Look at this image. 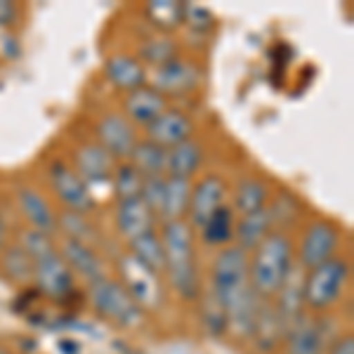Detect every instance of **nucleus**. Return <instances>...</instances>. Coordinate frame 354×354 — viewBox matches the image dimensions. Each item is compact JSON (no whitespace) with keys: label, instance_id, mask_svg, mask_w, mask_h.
I'll list each match as a JSON object with an SVG mask.
<instances>
[{"label":"nucleus","instance_id":"obj_1","mask_svg":"<svg viewBox=\"0 0 354 354\" xmlns=\"http://www.w3.org/2000/svg\"><path fill=\"white\" fill-rule=\"evenodd\" d=\"M163 250H165V270L170 272V281L177 293L187 300L198 295V277L194 265V248H192V232L182 220L165 222L163 227Z\"/></svg>","mask_w":354,"mask_h":354},{"label":"nucleus","instance_id":"obj_2","mask_svg":"<svg viewBox=\"0 0 354 354\" xmlns=\"http://www.w3.org/2000/svg\"><path fill=\"white\" fill-rule=\"evenodd\" d=\"M255 250L258 253H255V260L250 265V274H253V286L250 288L258 295H277L290 270H293V265H290V241L283 234H270Z\"/></svg>","mask_w":354,"mask_h":354},{"label":"nucleus","instance_id":"obj_3","mask_svg":"<svg viewBox=\"0 0 354 354\" xmlns=\"http://www.w3.org/2000/svg\"><path fill=\"white\" fill-rule=\"evenodd\" d=\"M213 288L215 298L222 307H230L234 300L248 290V255L241 248H225L213 267Z\"/></svg>","mask_w":354,"mask_h":354},{"label":"nucleus","instance_id":"obj_4","mask_svg":"<svg viewBox=\"0 0 354 354\" xmlns=\"http://www.w3.org/2000/svg\"><path fill=\"white\" fill-rule=\"evenodd\" d=\"M350 267L342 260H328L305 277V302L314 310H326L342 295Z\"/></svg>","mask_w":354,"mask_h":354},{"label":"nucleus","instance_id":"obj_5","mask_svg":"<svg viewBox=\"0 0 354 354\" xmlns=\"http://www.w3.org/2000/svg\"><path fill=\"white\" fill-rule=\"evenodd\" d=\"M90 300L102 317L111 319L118 326H135L140 322V307L121 283L100 279L90 288Z\"/></svg>","mask_w":354,"mask_h":354},{"label":"nucleus","instance_id":"obj_6","mask_svg":"<svg viewBox=\"0 0 354 354\" xmlns=\"http://www.w3.org/2000/svg\"><path fill=\"white\" fill-rule=\"evenodd\" d=\"M338 241H340V236L333 225H328V222H314L300 245L302 270H314V267L333 260Z\"/></svg>","mask_w":354,"mask_h":354},{"label":"nucleus","instance_id":"obj_7","mask_svg":"<svg viewBox=\"0 0 354 354\" xmlns=\"http://www.w3.org/2000/svg\"><path fill=\"white\" fill-rule=\"evenodd\" d=\"M121 272L128 283V293L133 295L137 305L153 307L161 300V288H158V277L149 267H145L135 255H123L121 258Z\"/></svg>","mask_w":354,"mask_h":354},{"label":"nucleus","instance_id":"obj_8","mask_svg":"<svg viewBox=\"0 0 354 354\" xmlns=\"http://www.w3.org/2000/svg\"><path fill=\"white\" fill-rule=\"evenodd\" d=\"M33 277L38 281V288L50 298H66L73 290V274L71 267L57 253L33 262Z\"/></svg>","mask_w":354,"mask_h":354},{"label":"nucleus","instance_id":"obj_9","mask_svg":"<svg viewBox=\"0 0 354 354\" xmlns=\"http://www.w3.org/2000/svg\"><path fill=\"white\" fill-rule=\"evenodd\" d=\"M100 140L102 147L111 153V156L125 158L130 156L137 145V137H135V128L133 123L128 121L125 116H118V113H109V116L102 118L100 123Z\"/></svg>","mask_w":354,"mask_h":354},{"label":"nucleus","instance_id":"obj_10","mask_svg":"<svg viewBox=\"0 0 354 354\" xmlns=\"http://www.w3.org/2000/svg\"><path fill=\"white\" fill-rule=\"evenodd\" d=\"M53 185L62 201L71 205L76 213H85V210H90L95 205V198L90 194L88 185L73 170H68L64 163L53 165Z\"/></svg>","mask_w":354,"mask_h":354},{"label":"nucleus","instance_id":"obj_11","mask_svg":"<svg viewBox=\"0 0 354 354\" xmlns=\"http://www.w3.org/2000/svg\"><path fill=\"white\" fill-rule=\"evenodd\" d=\"M222 198H225V182H222L220 177L210 175L198 182V185L194 187L192 198H189V213H192L194 225L203 227L210 215L222 205Z\"/></svg>","mask_w":354,"mask_h":354},{"label":"nucleus","instance_id":"obj_12","mask_svg":"<svg viewBox=\"0 0 354 354\" xmlns=\"http://www.w3.org/2000/svg\"><path fill=\"white\" fill-rule=\"evenodd\" d=\"M147 128H149L147 130V133H149V142L161 147V149H165V147L173 149V147L189 140V135H192V123L187 121L180 111H163L161 116L147 125Z\"/></svg>","mask_w":354,"mask_h":354},{"label":"nucleus","instance_id":"obj_13","mask_svg":"<svg viewBox=\"0 0 354 354\" xmlns=\"http://www.w3.org/2000/svg\"><path fill=\"white\" fill-rule=\"evenodd\" d=\"M116 222L118 230L125 239L135 241V239L145 236V234H151L153 230V213L147 208V203L137 198H128V201L118 203V213H116Z\"/></svg>","mask_w":354,"mask_h":354},{"label":"nucleus","instance_id":"obj_14","mask_svg":"<svg viewBox=\"0 0 354 354\" xmlns=\"http://www.w3.org/2000/svg\"><path fill=\"white\" fill-rule=\"evenodd\" d=\"M302 307H305V270L293 267L290 274L279 288V307L277 314L283 324H293L300 317Z\"/></svg>","mask_w":354,"mask_h":354},{"label":"nucleus","instance_id":"obj_15","mask_svg":"<svg viewBox=\"0 0 354 354\" xmlns=\"http://www.w3.org/2000/svg\"><path fill=\"white\" fill-rule=\"evenodd\" d=\"M78 177L83 182H104L113 175V156L104 147L88 145L78 151Z\"/></svg>","mask_w":354,"mask_h":354},{"label":"nucleus","instance_id":"obj_16","mask_svg":"<svg viewBox=\"0 0 354 354\" xmlns=\"http://www.w3.org/2000/svg\"><path fill=\"white\" fill-rule=\"evenodd\" d=\"M198 83V68L189 62L173 59L165 66H158L156 71V88L165 93H185Z\"/></svg>","mask_w":354,"mask_h":354},{"label":"nucleus","instance_id":"obj_17","mask_svg":"<svg viewBox=\"0 0 354 354\" xmlns=\"http://www.w3.org/2000/svg\"><path fill=\"white\" fill-rule=\"evenodd\" d=\"M125 109H128L130 118H133L135 123L149 125L165 111V100L158 90L137 88L128 95V100H125Z\"/></svg>","mask_w":354,"mask_h":354},{"label":"nucleus","instance_id":"obj_18","mask_svg":"<svg viewBox=\"0 0 354 354\" xmlns=\"http://www.w3.org/2000/svg\"><path fill=\"white\" fill-rule=\"evenodd\" d=\"M64 255H66L64 260L66 265H71L76 272H81V277H85L88 281L95 283L100 279H104V265H102V260L97 258V253L88 243L68 239L64 245Z\"/></svg>","mask_w":354,"mask_h":354},{"label":"nucleus","instance_id":"obj_19","mask_svg":"<svg viewBox=\"0 0 354 354\" xmlns=\"http://www.w3.org/2000/svg\"><path fill=\"white\" fill-rule=\"evenodd\" d=\"M201 147L196 142L187 140L173 147L170 151H165V173L170 177H180V180H189V175L201 165Z\"/></svg>","mask_w":354,"mask_h":354},{"label":"nucleus","instance_id":"obj_20","mask_svg":"<svg viewBox=\"0 0 354 354\" xmlns=\"http://www.w3.org/2000/svg\"><path fill=\"white\" fill-rule=\"evenodd\" d=\"M17 201H19L21 213L31 220V225L36 227L38 232L48 234L50 230H55L53 210H50L48 201H45L36 189H31V187H21V189L17 192Z\"/></svg>","mask_w":354,"mask_h":354},{"label":"nucleus","instance_id":"obj_21","mask_svg":"<svg viewBox=\"0 0 354 354\" xmlns=\"http://www.w3.org/2000/svg\"><path fill=\"white\" fill-rule=\"evenodd\" d=\"M106 76H109V81L113 85L130 90V93L137 88H145V68L133 57H125V55L111 57L109 64H106Z\"/></svg>","mask_w":354,"mask_h":354},{"label":"nucleus","instance_id":"obj_22","mask_svg":"<svg viewBox=\"0 0 354 354\" xmlns=\"http://www.w3.org/2000/svg\"><path fill=\"white\" fill-rule=\"evenodd\" d=\"M270 225H272V218H270V210L262 208L258 213H250V215H243V220L239 222V248L241 250H253L270 236Z\"/></svg>","mask_w":354,"mask_h":354},{"label":"nucleus","instance_id":"obj_23","mask_svg":"<svg viewBox=\"0 0 354 354\" xmlns=\"http://www.w3.org/2000/svg\"><path fill=\"white\" fill-rule=\"evenodd\" d=\"M189 198H192L189 180L168 177L165 180V198H163V213H161L165 222L180 220L189 210Z\"/></svg>","mask_w":354,"mask_h":354},{"label":"nucleus","instance_id":"obj_24","mask_svg":"<svg viewBox=\"0 0 354 354\" xmlns=\"http://www.w3.org/2000/svg\"><path fill=\"white\" fill-rule=\"evenodd\" d=\"M322 328L317 322L290 324L288 335V354H319L322 350Z\"/></svg>","mask_w":354,"mask_h":354},{"label":"nucleus","instance_id":"obj_25","mask_svg":"<svg viewBox=\"0 0 354 354\" xmlns=\"http://www.w3.org/2000/svg\"><path fill=\"white\" fill-rule=\"evenodd\" d=\"M133 165L142 177H163L165 173V149L153 142H137L133 149Z\"/></svg>","mask_w":354,"mask_h":354},{"label":"nucleus","instance_id":"obj_26","mask_svg":"<svg viewBox=\"0 0 354 354\" xmlns=\"http://www.w3.org/2000/svg\"><path fill=\"white\" fill-rule=\"evenodd\" d=\"M133 243V255L142 262L145 267H149L153 274L165 270V250L161 239H156V234H145V236L135 239Z\"/></svg>","mask_w":354,"mask_h":354},{"label":"nucleus","instance_id":"obj_27","mask_svg":"<svg viewBox=\"0 0 354 354\" xmlns=\"http://www.w3.org/2000/svg\"><path fill=\"white\" fill-rule=\"evenodd\" d=\"M267 194H270V189H267V185L262 180H258V177L243 180L236 192V208L241 210L243 215L258 213V210L265 208Z\"/></svg>","mask_w":354,"mask_h":354},{"label":"nucleus","instance_id":"obj_28","mask_svg":"<svg viewBox=\"0 0 354 354\" xmlns=\"http://www.w3.org/2000/svg\"><path fill=\"white\" fill-rule=\"evenodd\" d=\"M201 230H203V239L210 245L227 243L234 234V213L230 208H225V205H220V208L210 215L208 222H205Z\"/></svg>","mask_w":354,"mask_h":354},{"label":"nucleus","instance_id":"obj_29","mask_svg":"<svg viewBox=\"0 0 354 354\" xmlns=\"http://www.w3.org/2000/svg\"><path fill=\"white\" fill-rule=\"evenodd\" d=\"M142 185H145V177L140 175V170H137L135 165H121V168L116 170V194L121 201L140 196Z\"/></svg>","mask_w":354,"mask_h":354},{"label":"nucleus","instance_id":"obj_30","mask_svg":"<svg viewBox=\"0 0 354 354\" xmlns=\"http://www.w3.org/2000/svg\"><path fill=\"white\" fill-rule=\"evenodd\" d=\"M149 15L153 17L158 26L163 28H173L182 21L185 17V5L180 3H170V0H158V3L149 5Z\"/></svg>","mask_w":354,"mask_h":354},{"label":"nucleus","instance_id":"obj_31","mask_svg":"<svg viewBox=\"0 0 354 354\" xmlns=\"http://www.w3.org/2000/svg\"><path fill=\"white\" fill-rule=\"evenodd\" d=\"M5 272L15 279V281H26L33 277V260L26 255L24 248H12L5 255Z\"/></svg>","mask_w":354,"mask_h":354},{"label":"nucleus","instance_id":"obj_32","mask_svg":"<svg viewBox=\"0 0 354 354\" xmlns=\"http://www.w3.org/2000/svg\"><path fill=\"white\" fill-rule=\"evenodd\" d=\"M140 198L147 203V208H149L153 215H161L163 213V198H165V180L163 177H145Z\"/></svg>","mask_w":354,"mask_h":354},{"label":"nucleus","instance_id":"obj_33","mask_svg":"<svg viewBox=\"0 0 354 354\" xmlns=\"http://www.w3.org/2000/svg\"><path fill=\"white\" fill-rule=\"evenodd\" d=\"M24 250H26V255L33 262L41 260V258H48V255L55 253L53 241L48 239V234L38 232V230L36 232H28L26 236H24Z\"/></svg>","mask_w":354,"mask_h":354},{"label":"nucleus","instance_id":"obj_34","mask_svg":"<svg viewBox=\"0 0 354 354\" xmlns=\"http://www.w3.org/2000/svg\"><path fill=\"white\" fill-rule=\"evenodd\" d=\"M142 57L151 64L165 66L175 59V43L173 41H149L142 48Z\"/></svg>","mask_w":354,"mask_h":354},{"label":"nucleus","instance_id":"obj_35","mask_svg":"<svg viewBox=\"0 0 354 354\" xmlns=\"http://www.w3.org/2000/svg\"><path fill=\"white\" fill-rule=\"evenodd\" d=\"M15 19V8L10 3H0V24H10Z\"/></svg>","mask_w":354,"mask_h":354},{"label":"nucleus","instance_id":"obj_36","mask_svg":"<svg viewBox=\"0 0 354 354\" xmlns=\"http://www.w3.org/2000/svg\"><path fill=\"white\" fill-rule=\"evenodd\" d=\"M333 354H354V340H352V338L340 340L338 345H335Z\"/></svg>","mask_w":354,"mask_h":354},{"label":"nucleus","instance_id":"obj_37","mask_svg":"<svg viewBox=\"0 0 354 354\" xmlns=\"http://www.w3.org/2000/svg\"><path fill=\"white\" fill-rule=\"evenodd\" d=\"M5 234H8V227H5V218H3V213H0V245L5 243Z\"/></svg>","mask_w":354,"mask_h":354}]
</instances>
